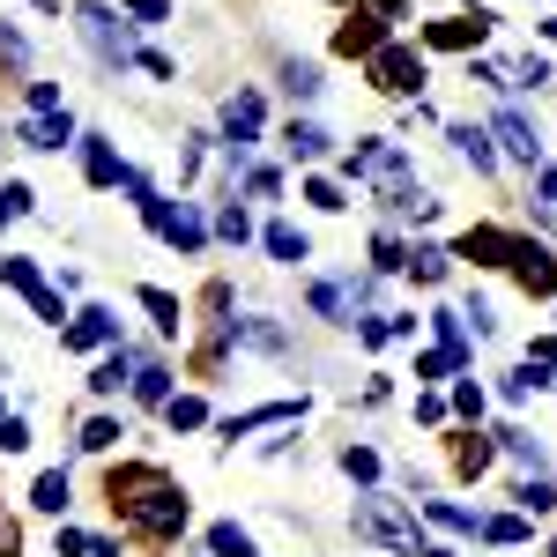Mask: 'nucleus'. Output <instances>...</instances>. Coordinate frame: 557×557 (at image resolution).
Returning <instances> with one entry per match:
<instances>
[{"label": "nucleus", "instance_id": "f257e3e1", "mask_svg": "<svg viewBox=\"0 0 557 557\" xmlns=\"http://www.w3.org/2000/svg\"><path fill=\"white\" fill-rule=\"evenodd\" d=\"M104 498H112V513H127L157 543H172L178 528H186V491L164 469H112L104 475Z\"/></svg>", "mask_w": 557, "mask_h": 557}, {"label": "nucleus", "instance_id": "f03ea898", "mask_svg": "<svg viewBox=\"0 0 557 557\" xmlns=\"http://www.w3.org/2000/svg\"><path fill=\"white\" fill-rule=\"evenodd\" d=\"M357 535H372V543H386V550H401V557H424L431 543L417 535V520L401 513L394 498H364L357 506Z\"/></svg>", "mask_w": 557, "mask_h": 557}, {"label": "nucleus", "instance_id": "7ed1b4c3", "mask_svg": "<svg viewBox=\"0 0 557 557\" xmlns=\"http://www.w3.org/2000/svg\"><path fill=\"white\" fill-rule=\"evenodd\" d=\"M372 83H380L386 97H417V89H424V52H417V45H380V52H372Z\"/></svg>", "mask_w": 557, "mask_h": 557}, {"label": "nucleus", "instance_id": "20e7f679", "mask_svg": "<svg viewBox=\"0 0 557 557\" xmlns=\"http://www.w3.org/2000/svg\"><path fill=\"white\" fill-rule=\"evenodd\" d=\"M30 112H38V120L23 127V141H30V149H67V141H75V127H67L60 89H52V83H30Z\"/></svg>", "mask_w": 557, "mask_h": 557}, {"label": "nucleus", "instance_id": "39448f33", "mask_svg": "<svg viewBox=\"0 0 557 557\" xmlns=\"http://www.w3.org/2000/svg\"><path fill=\"white\" fill-rule=\"evenodd\" d=\"M0 283H15L23 298L38 305V320H52V327L67 320V312H60V290H52V283H45V275H38V268H30L23 253H0Z\"/></svg>", "mask_w": 557, "mask_h": 557}, {"label": "nucleus", "instance_id": "423d86ee", "mask_svg": "<svg viewBox=\"0 0 557 557\" xmlns=\"http://www.w3.org/2000/svg\"><path fill=\"white\" fill-rule=\"evenodd\" d=\"M83 38H89V52L112 60V67L134 60V38H127V23H112V8H83Z\"/></svg>", "mask_w": 557, "mask_h": 557}, {"label": "nucleus", "instance_id": "0eeeda50", "mask_svg": "<svg viewBox=\"0 0 557 557\" xmlns=\"http://www.w3.org/2000/svg\"><path fill=\"white\" fill-rule=\"evenodd\" d=\"M223 134H231V157L253 149V134H260V97H253V89H238V97L223 104Z\"/></svg>", "mask_w": 557, "mask_h": 557}, {"label": "nucleus", "instance_id": "6e6552de", "mask_svg": "<svg viewBox=\"0 0 557 557\" xmlns=\"http://www.w3.org/2000/svg\"><path fill=\"white\" fill-rule=\"evenodd\" d=\"M513 275H520V290H528V298H557V260L543 253V246H520Z\"/></svg>", "mask_w": 557, "mask_h": 557}, {"label": "nucleus", "instance_id": "1a4fd4ad", "mask_svg": "<svg viewBox=\"0 0 557 557\" xmlns=\"http://www.w3.org/2000/svg\"><path fill=\"white\" fill-rule=\"evenodd\" d=\"M483 30H491V15H446V23H431L424 38L446 45V52H461V45H483Z\"/></svg>", "mask_w": 557, "mask_h": 557}, {"label": "nucleus", "instance_id": "9d476101", "mask_svg": "<svg viewBox=\"0 0 557 557\" xmlns=\"http://www.w3.org/2000/svg\"><path fill=\"white\" fill-rule=\"evenodd\" d=\"M491 134L506 141V157H520V164H535V157H543V141H535V127H528L520 112H498V120H491Z\"/></svg>", "mask_w": 557, "mask_h": 557}, {"label": "nucleus", "instance_id": "9b49d317", "mask_svg": "<svg viewBox=\"0 0 557 557\" xmlns=\"http://www.w3.org/2000/svg\"><path fill=\"white\" fill-rule=\"evenodd\" d=\"M461 260H483V268L520 260V238H506V231H469V238H461Z\"/></svg>", "mask_w": 557, "mask_h": 557}, {"label": "nucleus", "instance_id": "f8f14e48", "mask_svg": "<svg viewBox=\"0 0 557 557\" xmlns=\"http://www.w3.org/2000/svg\"><path fill=\"white\" fill-rule=\"evenodd\" d=\"M112 335H120V320H112L104 305H89V312L67 327V335H60V343H67V349H97V343H112Z\"/></svg>", "mask_w": 557, "mask_h": 557}, {"label": "nucleus", "instance_id": "ddd939ff", "mask_svg": "<svg viewBox=\"0 0 557 557\" xmlns=\"http://www.w3.org/2000/svg\"><path fill=\"white\" fill-rule=\"evenodd\" d=\"M305 401H268V409H246V417H231L223 424V438H246V431H268V424H298Z\"/></svg>", "mask_w": 557, "mask_h": 557}, {"label": "nucleus", "instance_id": "4468645a", "mask_svg": "<svg viewBox=\"0 0 557 557\" xmlns=\"http://www.w3.org/2000/svg\"><path fill=\"white\" fill-rule=\"evenodd\" d=\"M469 364V343H438L431 357H417V380H446V372H461Z\"/></svg>", "mask_w": 557, "mask_h": 557}, {"label": "nucleus", "instance_id": "2eb2a0df", "mask_svg": "<svg viewBox=\"0 0 557 557\" xmlns=\"http://www.w3.org/2000/svg\"><path fill=\"white\" fill-rule=\"evenodd\" d=\"M127 380H134V357H127V349H112V357L89 372V394H120Z\"/></svg>", "mask_w": 557, "mask_h": 557}, {"label": "nucleus", "instance_id": "dca6fc26", "mask_svg": "<svg viewBox=\"0 0 557 557\" xmlns=\"http://www.w3.org/2000/svg\"><path fill=\"white\" fill-rule=\"evenodd\" d=\"M209 550L215 557H253V535H246L238 520H215V528H209Z\"/></svg>", "mask_w": 557, "mask_h": 557}, {"label": "nucleus", "instance_id": "f3484780", "mask_svg": "<svg viewBox=\"0 0 557 557\" xmlns=\"http://www.w3.org/2000/svg\"><path fill=\"white\" fill-rule=\"evenodd\" d=\"M335 52H364V60H372V52H380V23H364V15L343 23V30H335Z\"/></svg>", "mask_w": 557, "mask_h": 557}, {"label": "nucleus", "instance_id": "a211bd4d", "mask_svg": "<svg viewBox=\"0 0 557 557\" xmlns=\"http://www.w3.org/2000/svg\"><path fill=\"white\" fill-rule=\"evenodd\" d=\"M127 178V164L112 157V141H89V186H120Z\"/></svg>", "mask_w": 557, "mask_h": 557}, {"label": "nucleus", "instance_id": "6ab92c4d", "mask_svg": "<svg viewBox=\"0 0 557 557\" xmlns=\"http://www.w3.org/2000/svg\"><path fill=\"white\" fill-rule=\"evenodd\" d=\"M268 253H275V260H305L312 246H305V231H298V223H268Z\"/></svg>", "mask_w": 557, "mask_h": 557}, {"label": "nucleus", "instance_id": "aec40b11", "mask_svg": "<svg viewBox=\"0 0 557 557\" xmlns=\"http://www.w3.org/2000/svg\"><path fill=\"white\" fill-rule=\"evenodd\" d=\"M283 149H290V157H327V134L312 127V120H290V134H283Z\"/></svg>", "mask_w": 557, "mask_h": 557}, {"label": "nucleus", "instance_id": "412c9836", "mask_svg": "<svg viewBox=\"0 0 557 557\" xmlns=\"http://www.w3.org/2000/svg\"><path fill=\"white\" fill-rule=\"evenodd\" d=\"M454 149L469 157L475 172H491V164H498V157H491V134H483V127H454Z\"/></svg>", "mask_w": 557, "mask_h": 557}, {"label": "nucleus", "instance_id": "4be33fe9", "mask_svg": "<svg viewBox=\"0 0 557 557\" xmlns=\"http://www.w3.org/2000/svg\"><path fill=\"white\" fill-rule=\"evenodd\" d=\"M134 394L141 401H172V372L164 364H134Z\"/></svg>", "mask_w": 557, "mask_h": 557}, {"label": "nucleus", "instance_id": "5701e85b", "mask_svg": "<svg viewBox=\"0 0 557 557\" xmlns=\"http://www.w3.org/2000/svg\"><path fill=\"white\" fill-rule=\"evenodd\" d=\"M164 417H172V431H194V424H209V409H201V394H172V401H164Z\"/></svg>", "mask_w": 557, "mask_h": 557}, {"label": "nucleus", "instance_id": "b1692460", "mask_svg": "<svg viewBox=\"0 0 557 557\" xmlns=\"http://www.w3.org/2000/svg\"><path fill=\"white\" fill-rule=\"evenodd\" d=\"M446 260H454V253H438V246H417V253L401 260V268H409L417 283H438V275H446Z\"/></svg>", "mask_w": 557, "mask_h": 557}, {"label": "nucleus", "instance_id": "393cba45", "mask_svg": "<svg viewBox=\"0 0 557 557\" xmlns=\"http://www.w3.org/2000/svg\"><path fill=\"white\" fill-rule=\"evenodd\" d=\"M30 506H38V513H60V506H67V475L45 469V475H38V498H30Z\"/></svg>", "mask_w": 557, "mask_h": 557}, {"label": "nucleus", "instance_id": "a878e982", "mask_svg": "<svg viewBox=\"0 0 557 557\" xmlns=\"http://www.w3.org/2000/svg\"><path fill=\"white\" fill-rule=\"evenodd\" d=\"M312 312H327V320H349V290H343V283H312Z\"/></svg>", "mask_w": 557, "mask_h": 557}, {"label": "nucleus", "instance_id": "bb28decb", "mask_svg": "<svg viewBox=\"0 0 557 557\" xmlns=\"http://www.w3.org/2000/svg\"><path fill=\"white\" fill-rule=\"evenodd\" d=\"M431 520H438V528H461V535H483V520H475L469 506H446V498H431Z\"/></svg>", "mask_w": 557, "mask_h": 557}, {"label": "nucleus", "instance_id": "cd10ccee", "mask_svg": "<svg viewBox=\"0 0 557 557\" xmlns=\"http://www.w3.org/2000/svg\"><path fill=\"white\" fill-rule=\"evenodd\" d=\"M141 305L157 312V327H164V335H178V320H186V312H178V298H172V290H141Z\"/></svg>", "mask_w": 557, "mask_h": 557}, {"label": "nucleus", "instance_id": "c85d7f7f", "mask_svg": "<svg viewBox=\"0 0 557 557\" xmlns=\"http://www.w3.org/2000/svg\"><path fill=\"white\" fill-rule=\"evenodd\" d=\"M535 215L557 231V172H535Z\"/></svg>", "mask_w": 557, "mask_h": 557}, {"label": "nucleus", "instance_id": "c756f323", "mask_svg": "<svg viewBox=\"0 0 557 557\" xmlns=\"http://www.w3.org/2000/svg\"><path fill=\"white\" fill-rule=\"evenodd\" d=\"M283 83H290V97H312V89H320V67H312V60H290Z\"/></svg>", "mask_w": 557, "mask_h": 557}, {"label": "nucleus", "instance_id": "7c9ffc66", "mask_svg": "<svg viewBox=\"0 0 557 557\" xmlns=\"http://www.w3.org/2000/svg\"><path fill=\"white\" fill-rule=\"evenodd\" d=\"M215 231H223L231 246H246V231H253V215H246V209H238V201H231V209L215 215Z\"/></svg>", "mask_w": 557, "mask_h": 557}, {"label": "nucleus", "instance_id": "2f4dec72", "mask_svg": "<svg viewBox=\"0 0 557 557\" xmlns=\"http://www.w3.org/2000/svg\"><path fill=\"white\" fill-rule=\"evenodd\" d=\"M513 498L528 506V513H550V506H557V483H520Z\"/></svg>", "mask_w": 557, "mask_h": 557}, {"label": "nucleus", "instance_id": "473e14b6", "mask_svg": "<svg viewBox=\"0 0 557 557\" xmlns=\"http://www.w3.org/2000/svg\"><path fill=\"white\" fill-rule=\"evenodd\" d=\"M15 215H30V186L8 178V186H0V223H15Z\"/></svg>", "mask_w": 557, "mask_h": 557}, {"label": "nucleus", "instance_id": "72a5a7b5", "mask_svg": "<svg viewBox=\"0 0 557 557\" xmlns=\"http://www.w3.org/2000/svg\"><path fill=\"white\" fill-rule=\"evenodd\" d=\"M520 535H528V520H513V513L483 520V543H520Z\"/></svg>", "mask_w": 557, "mask_h": 557}, {"label": "nucleus", "instance_id": "f704fd0d", "mask_svg": "<svg viewBox=\"0 0 557 557\" xmlns=\"http://www.w3.org/2000/svg\"><path fill=\"white\" fill-rule=\"evenodd\" d=\"M343 469L357 475V483H372V475H380V454H372V446H349V454H343Z\"/></svg>", "mask_w": 557, "mask_h": 557}, {"label": "nucleus", "instance_id": "c9c22d12", "mask_svg": "<svg viewBox=\"0 0 557 557\" xmlns=\"http://www.w3.org/2000/svg\"><path fill=\"white\" fill-rule=\"evenodd\" d=\"M305 201H312V209H343V186H335V178H312Z\"/></svg>", "mask_w": 557, "mask_h": 557}, {"label": "nucleus", "instance_id": "e433bc0d", "mask_svg": "<svg viewBox=\"0 0 557 557\" xmlns=\"http://www.w3.org/2000/svg\"><path fill=\"white\" fill-rule=\"evenodd\" d=\"M112 438H120V424H112V417H97V424L83 431V454H104V446H112Z\"/></svg>", "mask_w": 557, "mask_h": 557}, {"label": "nucleus", "instance_id": "4c0bfd02", "mask_svg": "<svg viewBox=\"0 0 557 557\" xmlns=\"http://www.w3.org/2000/svg\"><path fill=\"white\" fill-rule=\"evenodd\" d=\"M0 446L23 454V446H30V424H23V417H0Z\"/></svg>", "mask_w": 557, "mask_h": 557}, {"label": "nucleus", "instance_id": "58836bf2", "mask_svg": "<svg viewBox=\"0 0 557 557\" xmlns=\"http://www.w3.org/2000/svg\"><path fill=\"white\" fill-rule=\"evenodd\" d=\"M127 15H134V23H164V15H172V0H127Z\"/></svg>", "mask_w": 557, "mask_h": 557}, {"label": "nucleus", "instance_id": "ea45409f", "mask_svg": "<svg viewBox=\"0 0 557 557\" xmlns=\"http://www.w3.org/2000/svg\"><path fill=\"white\" fill-rule=\"evenodd\" d=\"M513 83H550V67H543V60L528 52V60H520V67H513ZM513 83H506V89H513Z\"/></svg>", "mask_w": 557, "mask_h": 557}, {"label": "nucleus", "instance_id": "a19ab883", "mask_svg": "<svg viewBox=\"0 0 557 557\" xmlns=\"http://www.w3.org/2000/svg\"><path fill=\"white\" fill-rule=\"evenodd\" d=\"M454 409H461V417H483V394H475V380L454 386Z\"/></svg>", "mask_w": 557, "mask_h": 557}, {"label": "nucleus", "instance_id": "79ce46f5", "mask_svg": "<svg viewBox=\"0 0 557 557\" xmlns=\"http://www.w3.org/2000/svg\"><path fill=\"white\" fill-rule=\"evenodd\" d=\"M454 461H461V469L475 475V469H483V461H491V446H483V438H469V446H461V454H454Z\"/></svg>", "mask_w": 557, "mask_h": 557}, {"label": "nucleus", "instance_id": "37998d69", "mask_svg": "<svg viewBox=\"0 0 557 557\" xmlns=\"http://www.w3.org/2000/svg\"><path fill=\"white\" fill-rule=\"evenodd\" d=\"M0 557H15V520H0Z\"/></svg>", "mask_w": 557, "mask_h": 557}, {"label": "nucleus", "instance_id": "c03bdc74", "mask_svg": "<svg viewBox=\"0 0 557 557\" xmlns=\"http://www.w3.org/2000/svg\"><path fill=\"white\" fill-rule=\"evenodd\" d=\"M543 30H550V45H557V15H550V23H543Z\"/></svg>", "mask_w": 557, "mask_h": 557}]
</instances>
